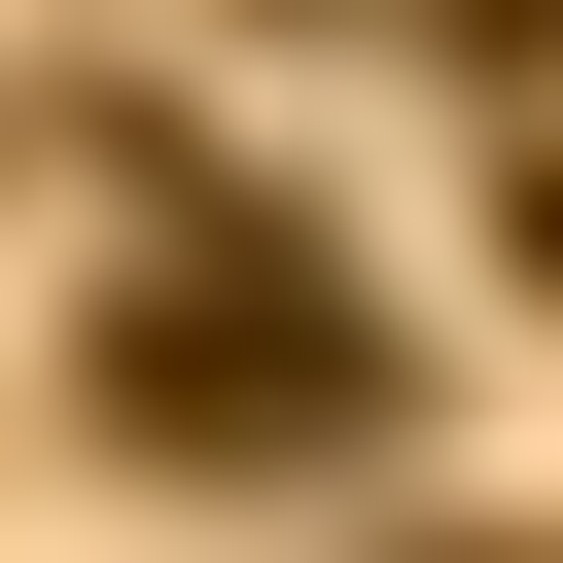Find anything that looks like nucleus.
Masks as SVG:
<instances>
[{
  "label": "nucleus",
  "instance_id": "obj_2",
  "mask_svg": "<svg viewBox=\"0 0 563 563\" xmlns=\"http://www.w3.org/2000/svg\"><path fill=\"white\" fill-rule=\"evenodd\" d=\"M422 563H528V528H422Z\"/></svg>",
  "mask_w": 563,
  "mask_h": 563
},
{
  "label": "nucleus",
  "instance_id": "obj_1",
  "mask_svg": "<svg viewBox=\"0 0 563 563\" xmlns=\"http://www.w3.org/2000/svg\"><path fill=\"white\" fill-rule=\"evenodd\" d=\"M106 422L141 457H352L387 422V317H317V246H176L106 317Z\"/></svg>",
  "mask_w": 563,
  "mask_h": 563
}]
</instances>
